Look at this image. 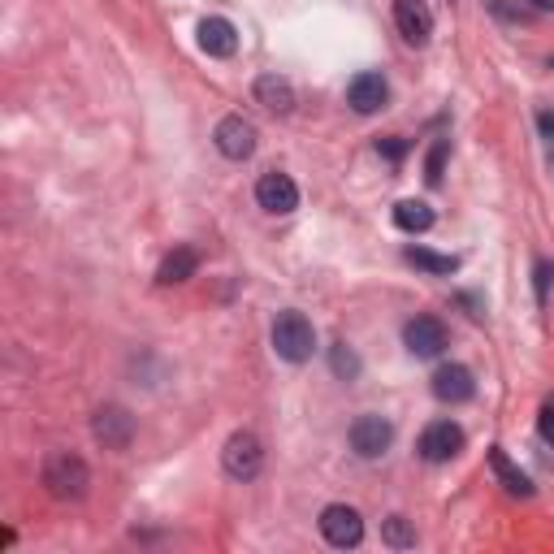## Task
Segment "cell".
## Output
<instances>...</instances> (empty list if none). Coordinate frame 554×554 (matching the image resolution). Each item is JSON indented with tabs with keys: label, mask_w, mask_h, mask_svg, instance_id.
I'll return each instance as SVG.
<instances>
[{
	"label": "cell",
	"mask_w": 554,
	"mask_h": 554,
	"mask_svg": "<svg viewBox=\"0 0 554 554\" xmlns=\"http://www.w3.org/2000/svg\"><path fill=\"white\" fill-rule=\"evenodd\" d=\"M273 351L282 355L286 364L312 360V351H316V329H312L308 316L295 312V308L277 312V321H273Z\"/></svg>",
	"instance_id": "1"
},
{
	"label": "cell",
	"mask_w": 554,
	"mask_h": 554,
	"mask_svg": "<svg viewBox=\"0 0 554 554\" xmlns=\"http://www.w3.org/2000/svg\"><path fill=\"white\" fill-rule=\"evenodd\" d=\"M44 485L52 498H83L91 485V472L78 455L57 451V455H48V464H44Z\"/></svg>",
	"instance_id": "2"
},
{
	"label": "cell",
	"mask_w": 554,
	"mask_h": 554,
	"mask_svg": "<svg viewBox=\"0 0 554 554\" xmlns=\"http://www.w3.org/2000/svg\"><path fill=\"white\" fill-rule=\"evenodd\" d=\"M260 464H265V451H260L256 433H234L226 442V451H221V468H226L234 481H252Z\"/></svg>",
	"instance_id": "3"
},
{
	"label": "cell",
	"mask_w": 554,
	"mask_h": 554,
	"mask_svg": "<svg viewBox=\"0 0 554 554\" xmlns=\"http://www.w3.org/2000/svg\"><path fill=\"white\" fill-rule=\"evenodd\" d=\"M390 442H394V425L386 416H360L351 425V451L360 455V459H377V455H386L390 451Z\"/></svg>",
	"instance_id": "4"
},
{
	"label": "cell",
	"mask_w": 554,
	"mask_h": 554,
	"mask_svg": "<svg viewBox=\"0 0 554 554\" xmlns=\"http://www.w3.org/2000/svg\"><path fill=\"white\" fill-rule=\"evenodd\" d=\"M321 533H325V542H329V546L347 550V546H360V537H364V520H360V511H355V507L334 503V507H325V511H321Z\"/></svg>",
	"instance_id": "5"
},
{
	"label": "cell",
	"mask_w": 554,
	"mask_h": 554,
	"mask_svg": "<svg viewBox=\"0 0 554 554\" xmlns=\"http://www.w3.org/2000/svg\"><path fill=\"white\" fill-rule=\"evenodd\" d=\"M256 204L265 208V213H273V217H286V213H295L299 208V187H295V178L290 174H260V182H256Z\"/></svg>",
	"instance_id": "6"
},
{
	"label": "cell",
	"mask_w": 554,
	"mask_h": 554,
	"mask_svg": "<svg viewBox=\"0 0 554 554\" xmlns=\"http://www.w3.org/2000/svg\"><path fill=\"white\" fill-rule=\"evenodd\" d=\"M420 455L429 459V464H446V459H455L464 451V429L451 425V420H433V425L420 433Z\"/></svg>",
	"instance_id": "7"
},
{
	"label": "cell",
	"mask_w": 554,
	"mask_h": 554,
	"mask_svg": "<svg viewBox=\"0 0 554 554\" xmlns=\"http://www.w3.org/2000/svg\"><path fill=\"white\" fill-rule=\"evenodd\" d=\"M403 342L416 360H433V355L446 351V325L438 316H416V321L403 325Z\"/></svg>",
	"instance_id": "8"
},
{
	"label": "cell",
	"mask_w": 554,
	"mask_h": 554,
	"mask_svg": "<svg viewBox=\"0 0 554 554\" xmlns=\"http://www.w3.org/2000/svg\"><path fill=\"white\" fill-rule=\"evenodd\" d=\"M91 433L109 446V451H126L130 438H135V416L126 407H100L96 420H91Z\"/></svg>",
	"instance_id": "9"
},
{
	"label": "cell",
	"mask_w": 554,
	"mask_h": 554,
	"mask_svg": "<svg viewBox=\"0 0 554 554\" xmlns=\"http://www.w3.org/2000/svg\"><path fill=\"white\" fill-rule=\"evenodd\" d=\"M217 148H221V156H230V161H247V156L256 152V126L247 122V117H239V113L221 117Z\"/></svg>",
	"instance_id": "10"
},
{
	"label": "cell",
	"mask_w": 554,
	"mask_h": 554,
	"mask_svg": "<svg viewBox=\"0 0 554 554\" xmlns=\"http://www.w3.org/2000/svg\"><path fill=\"white\" fill-rule=\"evenodd\" d=\"M394 22H399L407 44H429V35H433L429 0H394Z\"/></svg>",
	"instance_id": "11"
},
{
	"label": "cell",
	"mask_w": 554,
	"mask_h": 554,
	"mask_svg": "<svg viewBox=\"0 0 554 554\" xmlns=\"http://www.w3.org/2000/svg\"><path fill=\"white\" fill-rule=\"evenodd\" d=\"M386 100H390V87H386V78L373 70L355 74L347 83V104L355 113H377V109H386Z\"/></svg>",
	"instance_id": "12"
},
{
	"label": "cell",
	"mask_w": 554,
	"mask_h": 554,
	"mask_svg": "<svg viewBox=\"0 0 554 554\" xmlns=\"http://www.w3.org/2000/svg\"><path fill=\"white\" fill-rule=\"evenodd\" d=\"M433 394H438L442 403H468L472 394H477V381L464 364H442L438 373H433Z\"/></svg>",
	"instance_id": "13"
},
{
	"label": "cell",
	"mask_w": 554,
	"mask_h": 554,
	"mask_svg": "<svg viewBox=\"0 0 554 554\" xmlns=\"http://www.w3.org/2000/svg\"><path fill=\"white\" fill-rule=\"evenodd\" d=\"M200 48L208 57H234L239 48V31H234L230 18H204L200 22Z\"/></svg>",
	"instance_id": "14"
},
{
	"label": "cell",
	"mask_w": 554,
	"mask_h": 554,
	"mask_svg": "<svg viewBox=\"0 0 554 554\" xmlns=\"http://www.w3.org/2000/svg\"><path fill=\"white\" fill-rule=\"evenodd\" d=\"M256 100L265 104L269 113H290L295 109V87H290L282 74H260L256 78Z\"/></svg>",
	"instance_id": "15"
},
{
	"label": "cell",
	"mask_w": 554,
	"mask_h": 554,
	"mask_svg": "<svg viewBox=\"0 0 554 554\" xmlns=\"http://www.w3.org/2000/svg\"><path fill=\"white\" fill-rule=\"evenodd\" d=\"M195 269H200V252H195V247H174V252L161 260V269H156V282L178 286V282H187V277H195Z\"/></svg>",
	"instance_id": "16"
},
{
	"label": "cell",
	"mask_w": 554,
	"mask_h": 554,
	"mask_svg": "<svg viewBox=\"0 0 554 554\" xmlns=\"http://www.w3.org/2000/svg\"><path fill=\"white\" fill-rule=\"evenodd\" d=\"M490 468H494V477L503 481V490H507L511 498H529V494H533V481L524 477V472H520L516 464H511L503 446H490Z\"/></svg>",
	"instance_id": "17"
},
{
	"label": "cell",
	"mask_w": 554,
	"mask_h": 554,
	"mask_svg": "<svg viewBox=\"0 0 554 554\" xmlns=\"http://www.w3.org/2000/svg\"><path fill=\"white\" fill-rule=\"evenodd\" d=\"M394 226L407 234H425L433 226V208L425 200H399L394 204Z\"/></svg>",
	"instance_id": "18"
},
{
	"label": "cell",
	"mask_w": 554,
	"mask_h": 554,
	"mask_svg": "<svg viewBox=\"0 0 554 554\" xmlns=\"http://www.w3.org/2000/svg\"><path fill=\"white\" fill-rule=\"evenodd\" d=\"M403 256H407V265H416V269H425V273H438V277L459 269L455 256H438V252H429V247H407Z\"/></svg>",
	"instance_id": "19"
},
{
	"label": "cell",
	"mask_w": 554,
	"mask_h": 554,
	"mask_svg": "<svg viewBox=\"0 0 554 554\" xmlns=\"http://www.w3.org/2000/svg\"><path fill=\"white\" fill-rule=\"evenodd\" d=\"M329 364H334V377H342V381L360 377V355H355L347 342H334V347H329Z\"/></svg>",
	"instance_id": "20"
},
{
	"label": "cell",
	"mask_w": 554,
	"mask_h": 554,
	"mask_svg": "<svg viewBox=\"0 0 554 554\" xmlns=\"http://www.w3.org/2000/svg\"><path fill=\"white\" fill-rule=\"evenodd\" d=\"M381 542L394 546V550H407V546H416V529L403 516H390L386 524H381Z\"/></svg>",
	"instance_id": "21"
},
{
	"label": "cell",
	"mask_w": 554,
	"mask_h": 554,
	"mask_svg": "<svg viewBox=\"0 0 554 554\" xmlns=\"http://www.w3.org/2000/svg\"><path fill=\"white\" fill-rule=\"evenodd\" d=\"M442 165H446V139H438V143H433V152H429V165H425V178L433 182V187H438V182H442Z\"/></svg>",
	"instance_id": "22"
},
{
	"label": "cell",
	"mask_w": 554,
	"mask_h": 554,
	"mask_svg": "<svg viewBox=\"0 0 554 554\" xmlns=\"http://www.w3.org/2000/svg\"><path fill=\"white\" fill-rule=\"evenodd\" d=\"M377 152L386 156V161H403V156H407V139H399V135H390V139H377Z\"/></svg>",
	"instance_id": "23"
},
{
	"label": "cell",
	"mask_w": 554,
	"mask_h": 554,
	"mask_svg": "<svg viewBox=\"0 0 554 554\" xmlns=\"http://www.w3.org/2000/svg\"><path fill=\"white\" fill-rule=\"evenodd\" d=\"M537 433H542V442L554 451V403H546L542 412H537Z\"/></svg>",
	"instance_id": "24"
},
{
	"label": "cell",
	"mask_w": 554,
	"mask_h": 554,
	"mask_svg": "<svg viewBox=\"0 0 554 554\" xmlns=\"http://www.w3.org/2000/svg\"><path fill=\"white\" fill-rule=\"evenodd\" d=\"M550 282H554V265H537V299L542 303L550 295Z\"/></svg>",
	"instance_id": "25"
},
{
	"label": "cell",
	"mask_w": 554,
	"mask_h": 554,
	"mask_svg": "<svg viewBox=\"0 0 554 554\" xmlns=\"http://www.w3.org/2000/svg\"><path fill=\"white\" fill-rule=\"evenodd\" d=\"M542 135H546V139H554V113H550V109L542 113Z\"/></svg>",
	"instance_id": "26"
},
{
	"label": "cell",
	"mask_w": 554,
	"mask_h": 554,
	"mask_svg": "<svg viewBox=\"0 0 554 554\" xmlns=\"http://www.w3.org/2000/svg\"><path fill=\"white\" fill-rule=\"evenodd\" d=\"M529 5H533L537 13H554V0H529Z\"/></svg>",
	"instance_id": "27"
},
{
	"label": "cell",
	"mask_w": 554,
	"mask_h": 554,
	"mask_svg": "<svg viewBox=\"0 0 554 554\" xmlns=\"http://www.w3.org/2000/svg\"><path fill=\"white\" fill-rule=\"evenodd\" d=\"M550 70H554V57H550Z\"/></svg>",
	"instance_id": "28"
}]
</instances>
